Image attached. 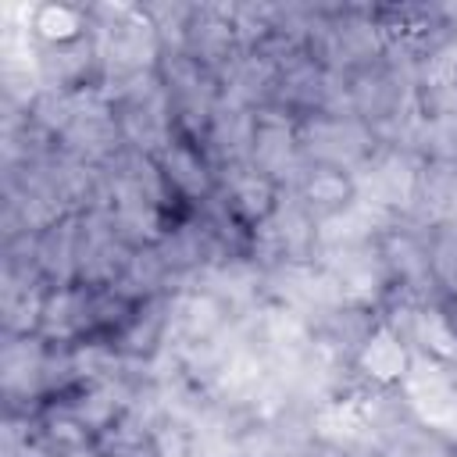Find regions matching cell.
<instances>
[{
    "label": "cell",
    "mask_w": 457,
    "mask_h": 457,
    "mask_svg": "<svg viewBox=\"0 0 457 457\" xmlns=\"http://www.w3.org/2000/svg\"><path fill=\"white\" fill-rule=\"evenodd\" d=\"M89 25L104 79L157 71L164 57V43L143 4H89Z\"/></svg>",
    "instance_id": "obj_1"
},
{
    "label": "cell",
    "mask_w": 457,
    "mask_h": 457,
    "mask_svg": "<svg viewBox=\"0 0 457 457\" xmlns=\"http://www.w3.org/2000/svg\"><path fill=\"white\" fill-rule=\"evenodd\" d=\"M378 136L357 114H311L300 118V154L307 164L357 171L375 150Z\"/></svg>",
    "instance_id": "obj_2"
},
{
    "label": "cell",
    "mask_w": 457,
    "mask_h": 457,
    "mask_svg": "<svg viewBox=\"0 0 457 457\" xmlns=\"http://www.w3.org/2000/svg\"><path fill=\"white\" fill-rule=\"evenodd\" d=\"M421 168L425 161L403 146H378L353 175V189L357 200H368L396 218L411 214V204L418 196V182H421Z\"/></svg>",
    "instance_id": "obj_3"
},
{
    "label": "cell",
    "mask_w": 457,
    "mask_h": 457,
    "mask_svg": "<svg viewBox=\"0 0 457 457\" xmlns=\"http://www.w3.org/2000/svg\"><path fill=\"white\" fill-rule=\"evenodd\" d=\"M314 261L332 275V282L339 286L343 303L364 307V311H382L386 307V300L393 293V278H389V268L382 261L378 239L357 243V246L325 250Z\"/></svg>",
    "instance_id": "obj_4"
},
{
    "label": "cell",
    "mask_w": 457,
    "mask_h": 457,
    "mask_svg": "<svg viewBox=\"0 0 457 457\" xmlns=\"http://www.w3.org/2000/svg\"><path fill=\"white\" fill-rule=\"evenodd\" d=\"M46 357L43 336H4L0 346V389L14 414H36L46 407Z\"/></svg>",
    "instance_id": "obj_5"
},
{
    "label": "cell",
    "mask_w": 457,
    "mask_h": 457,
    "mask_svg": "<svg viewBox=\"0 0 457 457\" xmlns=\"http://www.w3.org/2000/svg\"><path fill=\"white\" fill-rule=\"evenodd\" d=\"M400 400L411 411V418L457 439V375L450 364L414 353L411 371L400 382Z\"/></svg>",
    "instance_id": "obj_6"
},
{
    "label": "cell",
    "mask_w": 457,
    "mask_h": 457,
    "mask_svg": "<svg viewBox=\"0 0 457 457\" xmlns=\"http://www.w3.org/2000/svg\"><path fill=\"white\" fill-rule=\"evenodd\" d=\"M154 161L161 168V179H164L171 200L182 211H196L218 193V168L200 143L175 136Z\"/></svg>",
    "instance_id": "obj_7"
},
{
    "label": "cell",
    "mask_w": 457,
    "mask_h": 457,
    "mask_svg": "<svg viewBox=\"0 0 457 457\" xmlns=\"http://www.w3.org/2000/svg\"><path fill=\"white\" fill-rule=\"evenodd\" d=\"M250 164L264 175H271L282 189L296 182L303 171V154H300V118L278 111V107H261L257 111V132H253V150Z\"/></svg>",
    "instance_id": "obj_8"
},
{
    "label": "cell",
    "mask_w": 457,
    "mask_h": 457,
    "mask_svg": "<svg viewBox=\"0 0 457 457\" xmlns=\"http://www.w3.org/2000/svg\"><path fill=\"white\" fill-rule=\"evenodd\" d=\"M411 361H414V350L407 346V339L378 314L368 339L353 353V375L371 389H400V382L411 371Z\"/></svg>",
    "instance_id": "obj_9"
},
{
    "label": "cell",
    "mask_w": 457,
    "mask_h": 457,
    "mask_svg": "<svg viewBox=\"0 0 457 457\" xmlns=\"http://www.w3.org/2000/svg\"><path fill=\"white\" fill-rule=\"evenodd\" d=\"M4 21L21 25L32 43L39 46H61L86 39L93 32L89 25V4H64V0H43V4H18L7 7Z\"/></svg>",
    "instance_id": "obj_10"
},
{
    "label": "cell",
    "mask_w": 457,
    "mask_h": 457,
    "mask_svg": "<svg viewBox=\"0 0 457 457\" xmlns=\"http://www.w3.org/2000/svg\"><path fill=\"white\" fill-rule=\"evenodd\" d=\"M218 196L221 204L246 225V228H257L264 218H271V211L278 207L282 200V186L257 171L250 161L246 164H228V168H218Z\"/></svg>",
    "instance_id": "obj_11"
},
{
    "label": "cell",
    "mask_w": 457,
    "mask_h": 457,
    "mask_svg": "<svg viewBox=\"0 0 457 457\" xmlns=\"http://www.w3.org/2000/svg\"><path fill=\"white\" fill-rule=\"evenodd\" d=\"M182 50L196 57L204 68H211L214 75H221L243 50L232 25V4H196Z\"/></svg>",
    "instance_id": "obj_12"
},
{
    "label": "cell",
    "mask_w": 457,
    "mask_h": 457,
    "mask_svg": "<svg viewBox=\"0 0 457 457\" xmlns=\"http://www.w3.org/2000/svg\"><path fill=\"white\" fill-rule=\"evenodd\" d=\"M253 132H257V111L239 107L221 100L200 136V146L207 150V157L214 161V168H228V164H246L250 150H253Z\"/></svg>",
    "instance_id": "obj_13"
},
{
    "label": "cell",
    "mask_w": 457,
    "mask_h": 457,
    "mask_svg": "<svg viewBox=\"0 0 457 457\" xmlns=\"http://www.w3.org/2000/svg\"><path fill=\"white\" fill-rule=\"evenodd\" d=\"M79 236H82V218L64 214L50 228L36 236V253L32 264L43 275L46 286H75L79 282Z\"/></svg>",
    "instance_id": "obj_14"
},
{
    "label": "cell",
    "mask_w": 457,
    "mask_h": 457,
    "mask_svg": "<svg viewBox=\"0 0 457 457\" xmlns=\"http://www.w3.org/2000/svg\"><path fill=\"white\" fill-rule=\"evenodd\" d=\"M311 214L314 221L343 211L357 189H353V175L350 171H339V168H325V164H303V171L296 175L293 186H286Z\"/></svg>",
    "instance_id": "obj_15"
},
{
    "label": "cell",
    "mask_w": 457,
    "mask_h": 457,
    "mask_svg": "<svg viewBox=\"0 0 457 457\" xmlns=\"http://www.w3.org/2000/svg\"><path fill=\"white\" fill-rule=\"evenodd\" d=\"M371 450L375 457H457V439L407 414L396 425H389Z\"/></svg>",
    "instance_id": "obj_16"
},
{
    "label": "cell",
    "mask_w": 457,
    "mask_h": 457,
    "mask_svg": "<svg viewBox=\"0 0 457 457\" xmlns=\"http://www.w3.org/2000/svg\"><path fill=\"white\" fill-rule=\"evenodd\" d=\"M143 11L150 14V21H154V29H157V36H161V43H164V54L186 46V32H189V21H193L196 4L161 0V4H143Z\"/></svg>",
    "instance_id": "obj_17"
}]
</instances>
